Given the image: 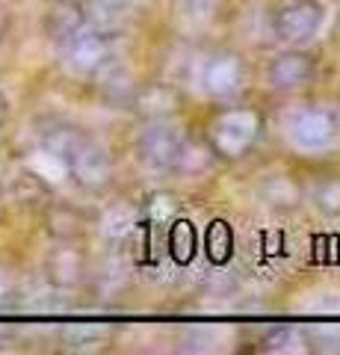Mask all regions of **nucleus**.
Masks as SVG:
<instances>
[{
    "instance_id": "7",
    "label": "nucleus",
    "mask_w": 340,
    "mask_h": 355,
    "mask_svg": "<svg viewBox=\"0 0 340 355\" xmlns=\"http://www.w3.org/2000/svg\"><path fill=\"white\" fill-rule=\"evenodd\" d=\"M184 151V142L175 137L172 130L160 128V130H151L145 139H142V157H145L151 166H172L178 163Z\"/></svg>"
},
{
    "instance_id": "13",
    "label": "nucleus",
    "mask_w": 340,
    "mask_h": 355,
    "mask_svg": "<svg viewBox=\"0 0 340 355\" xmlns=\"http://www.w3.org/2000/svg\"><path fill=\"white\" fill-rule=\"evenodd\" d=\"M6 113H9V101H6V95L0 92V125L6 121Z\"/></svg>"
},
{
    "instance_id": "5",
    "label": "nucleus",
    "mask_w": 340,
    "mask_h": 355,
    "mask_svg": "<svg viewBox=\"0 0 340 355\" xmlns=\"http://www.w3.org/2000/svg\"><path fill=\"white\" fill-rule=\"evenodd\" d=\"M278 36L287 42H308L323 27V9L316 3H296L287 6L276 21Z\"/></svg>"
},
{
    "instance_id": "4",
    "label": "nucleus",
    "mask_w": 340,
    "mask_h": 355,
    "mask_svg": "<svg viewBox=\"0 0 340 355\" xmlns=\"http://www.w3.org/2000/svg\"><path fill=\"white\" fill-rule=\"evenodd\" d=\"M65 57L69 65L80 74H89L95 69H101L107 60V42L98 30H74L65 36Z\"/></svg>"
},
{
    "instance_id": "3",
    "label": "nucleus",
    "mask_w": 340,
    "mask_h": 355,
    "mask_svg": "<svg viewBox=\"0 0 340 355\" xmlns=\"http://www.w3.org/2000/svg\"><path fill=\"white\" fill-rule=\"evenodd\" d=\"M60 157L65 160V166H69V172H74L83 184H89V187L104 184L107 175H109V160H107V154L98 148V146H92V142L71 139Z\"/></svg>"
},
{
    "instance_id": "12",
    "label": "nucleus",
    "mask_w": 340,
    "mask_h": 355,
    "mask_svg": "<svg viewBox=\"0 0 340 355\" xmlns=\"http://www.w3.org/2000/svg\"><path fill=\"white\" fill-rule=\"evenodd\" d=\"M127 225H134V216L127 210H116L113 216H107V234H125Z\"/></svg>"
},
{
    "instance_id": "6",
    "label": "nucleus",
    "mask_w": 340,
    "mask_h": 355,
    "mask_svg": "<svg viewBox=\"0 0 340 355\" xmlns=\"http://www.w3.org/2000/svg\"><path fill=\"white\" fill-rule=\"evenodd\" d=\"M202 86L211 95H216V98L231 95L234 89L240 86V62L234 57H213V60H207L204 69H202Z\"/></svg>"
},
{
    "instance_id": "2",
    "label": "nucleus",
    "mask_w": 340,
    "mask_h": 355,
    "mask_svg": "<svg viewBox=\"0 0 340 355\" xmlns=\"http://www.w3.org/2000/svg\"><path fill=\"white\" fill-rule=\"evenodd\" d=\"M260 121L251 110H231L228 116L219 119L216 125V146L228 157H240L258 137Z\"/></svg>"
},
{
    "instance_id": "8",
    "label": "nucleus",
    "mask_w": 340,
    "mask_h": 355,
    "mask_svg": "<svg viewBox=\"0 0 340 355\" xmlns=\"http://www.w3.org/2000/svg\"><path fill=\"white\" fill-rule=\"evenodd\" d=\"M311 74V60L302 57V53H284V57H278L276 62H272L269 69V86L276 89H293L308 80Z\"/></svg>"
},
{
    "instance_id": "1",
    "label": "nucleus",
    "mask_w": 340,
    "mask_h": 355,
    "mask_svg": "<svg viewBox=\"0 0 340 355\" xmlns=\"http://www.w3.org/2000/svg\"><path fill=\"white\" fill-rule=\"evenodd\" d=\"M290 139H293V146L296 148H302V151H320L325 148L328 142L334 139V119L332 113H325L323 107H308V110H299L293 119H290Z\"/></svg>"
},
{
    "instance_id": "11",
    "label": "nucleus",
    "mask_w": 340,
    "mask_h": 355,
    "mask_svg": "<svg viewBox=\"0 0 340 355\" xmlns=\"http://www.w3.org/2000/svg\"><path fill=\"white\" fill-rule=\"evenodd\" d=\"M316 198H320V207H325V210H332V214H334V210H340V184L337 181L325 184Z\"/></svg>"
},
{
    "instance_id": "9",
    "label": "nucleus",
    "mask_w": 340,
    "mask_h": 355,
    "mask_svg": "<svg viewBox=\"0 0 340 355\" xmlns=\"http://www.w3.org/2000/svg\"><path fill=\"white\" fill-rule=\"evenodd\" d=\"M216 0H178V15L184 24L202 27L204 21H211Z\"/></svg>"
},
{
    "instance_id": "10",
    "label": "nucleus",
    "mask_w": 340,
    "mask_h": 355,
    "mask_svg": "<svg viewBox=\"0 0 340 355\" xmlns=\"http://www.w3.org/2000/svg\"><path fill=\"white\" fill-rule=\"evenodd\" d=\"M225 249L231 252V234H228V228L216 225V228L211 231V254H213L216 261H222V258H225Z\"/></svg>"
}]
</instances>
